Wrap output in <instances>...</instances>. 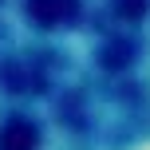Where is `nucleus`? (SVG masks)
Masks as SVG:
<instances>
[{
    "mask_svg": "<svg viewBox=\"0 0 150 150\" xmlns=\"http://www.w3.org/2000/svg\"><path fill=\"white\" fill-rule=\"evenodd\" d=\"M28 8L36 12V20H44V24L71 20V16H75V0H32Z\"/></svg>",
    "mask_w": 150,
    "mask_h": 150,
    "instance_id": "nucleus-1",
    "label": "nucleus"
},
{
    "mask_svg": "<svg viewBox=\"0 0 150 150\" xmlns=\"http://www.w3.org/2000/svg\"><path fill=\"white\" fill-rule=\"evenodd\" d=\"M0 150H36V127L32 122H12L0 134Z\"/></svg>",
    "mask_w": 150,
    "mask_h": 150,
    "instance_id": "nucleus-2",
    "label": "nucleus"
},
{
    "mask_svg": "<svg viewBox=\"0 0 150 150\" xmlns=\"http://www.w3.org/2000/svg\"><path fill=\"white\" fill-rule=\"evenodd\" d=\"M146 0H119V16H142Z\"/></svg>",
    "mask_w": 150,
    "mask_h": 150,
    "instance_id": "nucleus-3",
    "label": "nucleus"
}]
</instances>
